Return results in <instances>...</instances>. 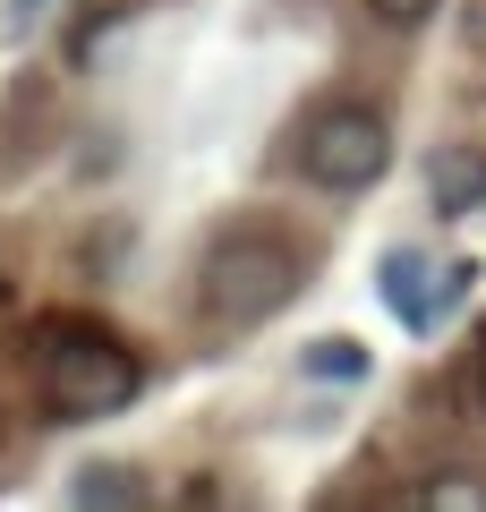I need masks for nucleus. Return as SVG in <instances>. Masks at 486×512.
<instances>
[{"label":"nucleus","mask_w":486,"mask_h":512,"mask_svg":"<svg viewBox=\"0 0 486 512\" xmlns=\"http://www.w3.org/2000/svg\"><path fill=\"white\" fill-rule=\"evenodd\" d=\"M299 282H307V265L273 222H231L197 265V316L214 333H248L265 316H282L299 299Z\"/></svg>","instance_id":"nucleus-1"},{"label":"nucleus","mask_w":486,"mask_h":512,"mask_svg":"<svg viewBox=\"0 0 486 512\" xmlns=\"http://www.w3.org/2000/svg\"><path fill=\"white\" fill-rule=\"evenodd\" d=\"M35 384L52 419H111L145 393V359L86 316H52L35 325Z\"/></svg>","instance_id":"nucleus-2"},{"label":"nucleus","mask_w":486,"mask_h":512,"mask_svg":"<svg viewBox=\"0 0 486 512\" xmlns=\"http://www.w3.org/2000/svg\"><path fill=\"white\" fill-rule=\"evenodd\" d=\"M299 171L316 188H333V197H367V188L393 171V128H384V111L324 103L316 120H307V137H299Z\"/></svg>","instance_id":"nucleus-3"},{"label":"nucleus","mask_w":486,"mask_h":512,"mask_svg":"<svg viewBox=\"0 0 486 512\" xmlns=\"http://www.w3.org/2000/svg\"><path fill=\"white\" fill-rule=\"evenodd\" d=\"M427 205L435 214H478L486 205V146H435L427 154Z\"/></svg>","instance_id":"nucleus-4"},{"label":"nucleus","mask_w":486,"mask_h":512,"mask_svg":"<svg viewBox=\"0 0 486 512\" xmlns=\"http://www.w3.org/2000/svg\"><path fill=\"white\" fill-rule=\"evenodd\" d=\"M384 299H393L401 316H410V325H435V316H444V299L427 291V256H384Z\"/></svg>","instance_id":"nucleus-5"},{"label":"nucleus","mask_w":486,"mask_h":512,"mask_svg":"<svg viewBox=\"0 0 486 512\" xmlns=\"http://www.w3.org/2000/svg\"><path fill=\"white\" fill-rule=\"evenodd\" d=\"M137 495H145V478L128 461H86L77 470V504H137Z\"/></svg>","instance_id":"nucleus-6"},{"label":"nucleus","mask_w":486,"mask_h":512,"mask_svg":"<svg viewBox=\"0 0 486 512\" xmlns=\"http://www.w3.org/2000/svg\"><path fill=\"white\" fill-rule=\"evenodd\" d=\"M307 376H367V350H350V342H316V350H307Z\"/></svg>","instance_id":"nucleus-7"},{"label":"nucleus","mask_w":486,"mask_h":512,"mask_svg":"<svg viewBox=\"0 0 486 512\" xmlns=\"http://www.w3.org/2000/svg\"><path fill=\"white\" fill-rule=\"evenodd\" d=\"M435 9H444V0H367V18H376V26H427Z\"/></svg>","instance_id":"nucleus-8"},{"label":"nucleus","mask_w":486,"mask_h":512,"mask_svg":"<svg viewBox=\"0 0 486 512\" xmlns=\"http://www.w3.org/2000/svg\"><path fill=\"white\" fill-rule=\"evenodd\" d=\"M418 504H486L478 478H435V487H418Z\"/></svg>","instance_id":"nucleus-9"},{"label":"nucleus","mask_w":486,"mask_h":512,"mask_svg":"<svg viewBox=\"0 0 486 512\" xmlns=\"http://www.w3.org/2000/svg\"><path fill=\"white\" fill-rule=\"evenodd\" d=\"M478 410H486V342H478Z\"/></svg>","instance_id":"nucleus-10"},{"label":"nucleus","mask_w":486,"mask_h":512,"mask_svg":"<svg viewBox=\"0 0 486 512\" xmlns=\"http://www.w3.org/2000/svg\"><path fill=\"white\" fill-rule=\"evenodd\" d=\"M469 35H478V43H486V18H469Z\"/></svg>","instance_id":"nucleus-11"}]
</instances>
